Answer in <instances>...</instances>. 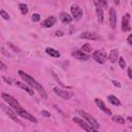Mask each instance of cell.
Masks as SVG:
<instances>
[{"label":"cell","instance_id":"obj_1","mask_svg":"<svg viewBox=\"0 0 132 132\" xmlns=\"http://www.w3.org/2000/svg\"><path fill=\"white\" fill-rule=\"evenodd\" d=\"M1 98L7 103V105H8L9 107H11V108L15 111V113H16L18 116H20V117H22L23 119H26V120H28V121L34 123V124L37 123V119H36L35 117H33L30 112H28V111L19 103V101H18L14 97H12V96L9 95V94L2 93V94H1Z\"/></svg>","mask_w":132,"mask_h":132},{"label":"cell","instance_id":"obj_2","mask_svg":"<svg viewBox=\"0 0 132 132\" xmlns=\"http://www.w3.org/2000/svg\"><path fill=\"white\" fill-rule=\"evenodd\" d=\"M19 75L22 77V79L25 81V84H27V85H28L29 87H31L32 89L38 91V93L40 94L41 98L47 99V94H46L44 88H43L35 78H33L31 75H29L28 73H26V72L23 71V70H19Z\"/></svg>","mask_w":132,"mask_h":132},{"label":"cell","instance_id":"obj_3","mask_svg":"<svg viewBox=\"0 0 132 132\" xmlns=\"http://www.w3.org/2000/svg\"><path fill=\"white\" fill-rule=\"evenodd\" d=\"M77 112L80 114V116H82V118L86 120V122L89 124V125H91L93 128H95V129H99L100 128V125H99V123H98V121L92 116V114H90L89 112H87V111H85V110H77Z\"/></svg>","mask_w":132,"mask_h":132},{"label":"cell","instance_id":"obj_4","mask_svg":"<svg viewBox=\"0 0 132 132\" xmlns=\"http://www.w3.org/2000/svg\"><path fill=\"white\" fill-rule=\"evenodd\" d=\"M72 120H73V122L76 123L79 127H81L86 132H98L97 129L93 128V127H92L91 125H89L86 121H84L82 119H80V118H78V117H74Z\"/></svg>","mask_w":132,"mask_h":132},{"label":"cell","instance_id":"obj_5","mask_svg":"<svg viewBox=\"0 0 132 132\" xmlns=\"http://www.w3.org/2000/svg\"><path fill=\"white\" fill-rule=\"evenodd\" d=\"M70 11H71V16H72V19H74V20H76V21L80 20L81 16H82V14H84L82 9H81L80 6L77 5V4H72L71 7H70Z\"/></svg>","mask_w":132,"mask_h":132},{"label":"cell","instance_id":"obj_6","mask_svg":"<svg viewBox=\"0 0 132 132\" xmlns=\"http://www.w3.org/2000/svg\"><path fill=\"white\" fill-rule=\"evenodd\" d=\"M0 106H1V108L8 114V117H9L12 121H14V122H16V123H19V124H22V122L19 120V118H18L15 111H14L11 107H9L8 105H5V104H0Z\"/></svg>","mask_w":132,"mask_h":132},{"label":"cell","instance_id":"obj_7","mask_svg":"<svg viewBox=\"0 0 132 132\" xmlns=\"http://www.w3.org/2000/svg\"><path fill=\"white\" fill-rule=\"evenodd\" d=\"M54 93L56 95H58L59 97H61L62 99H65V100H69L72 97V93H70L69 91H66L65 89H61L59 87L54 88Z\"/></svg>","mask_w":132,"mask_h":132},{"label":"cell","instance_id":"obj_8","mask_svg":"<svg viewBox=\"0 0 132 132\" xmlns=\"http://www.w3.org/2000/svg\"><path fill=\"white\" fill-rule=\"evenodd\" d=\"M92 58L96 62H98L99 64H104L106 62V60H107V56L103 52H101V51H95L92 54Z\"/></svg>","mask_w":132,"mask_h":132},{"label":"cell","instance_id":"obj_9","mask_svg":"<svg viewBox=\"0 0 132 132\" xmlns=\"http://www.w3.org/2000/svg\"><path fill=\"white\" fill-rule=\"evenodd\" d=\"M130 30H131V26H130V14L127 12L122 18V31L129 32Z\"/></svg>","mask_w":132,"mask_h":132},{"label":"cell","instance_id":"obj_10","mask_svg":"<svg viewBox=\"0 0 132 132\" xmlns=\"http://www.w3.org/2000/svg\"><path fill=\"white\" fill-rule=\"evenodd\" d=\"M79 38H82V39H87V40H98L100 39L99 35L95 32H90V31H86V32H82L80 35H79Z\"/></svg>","mask_w":132,"mask_h":132},{"label":"cell","instance_id":"obj_11","mask_svg":"<svg viewBox=\"0 0 132 132\" xmlns=\"http://www.w3.org/2000/svg\"><path fill=\"white\" fill-rule=\"evenodd\" d=\"M94 101H95V104L99 107L100 110H102L104 113H106V114H108V116H111V111H110V109H109L108 107H106V105L104 104V102H103L101 99H99V98H95Z\"/></svg>","mask_w":132,"mask_h":132},{"label":"cell","instance_id":"obj_12","mask_svg":"<svg viewBox=\"0 0 132 132\" xmlns=\"http://www.w3.org/2000/svg\"><path fill=\"white\" fill-rule=\"evenodd\" d=\"M109 25L112 29H114L117 26V11L113 7L109 8Z\"/></svg>","mask_w":132,"mask_h":132},{"label":"cell","instance_id":"obj_13","mask_svg":"<svg viewBox=\"0 0 132 132\" xmlns=\"http://www.w3.org/2000/svg\"><path fill=\"white\" fill-rule=\"evenodd\" d=\"M56 22H57V19H56V16H54V15H51V16H48V18H46L43 22H41V27H43V28H52L55 24H56Z\"/></svg>","mask_w":132,"mask_h":132},{"label":"cell","instance_id":"obj_14","mask_svg":"<svg viewBox=\"0 0 132 132\" xmlns=\"http://www.w3.org/2000/svg\"><path fill=\"white\" fill-rule=\"evenodd\" d=\"M15 85H16L19 88H21L22 90L26 91L30 96H34V91H33V89H32L31 87H29L27 84H25V82H23V81H15Z\"/></svg>","mask_w":132,"mask_h":132},{"label":"cell","instance_id":"obj_15","mask_svg":"<svg viewBox=\"0 0 132 132\" xmlns=\"http://www.w3.org/2000/svg\"><path fill=\"white\" fill-rule=\"evenodd\" d=\"M94 4H95V6H96V15H97V20H98V22L100 23V24H103V9H102V7L101 6H99L98 4H97V1H94Z\"/></svg>","mask_w":132,"mask_h":132},{"label":"cell","instance_id":"obj_16","mask_svg":"<svg viewBox=\"0 0 132 132\" xmlns=\"http://www.w3.org/2000/svg\"><path fill=\"white\" fill-rule=\"evenodd\" d=\"M72 56H73L75 59L80 60V61H87V60L90 58L88 54H85V53H82L81 51H75V52H73V53H72Z\"/></svg>","mask_w":132,"mask_h":132},{"label":"cell","instance_id":"obj_17","mask_svg":"<svg viewBox=\"0 0 132 132\" xmlns=\"http://www.w3.org/2000/svg\"><path fill=\"white\" fill-rule=\"evenodd\" d=\"M72 16L70 14H68L67 12H61L60 13V21L63 24H70L72 22Z\"/></svg>","mask_w":132,"mask_h":132},{"label":"cell","instance_id":"obj_18","mask_svg":"<svg viewBox=\"0 0 132 132\" xmlns=\"http://www.w3.org/2000/svg\"><path fill=\"white\" fill-rule=\"evenodd\" d=\"M108 60L111 62V63H116L118 60H119V51L118 50H111L110 53H109V56H108Z\"/></svg>","mask_w":132,"mask_h":132},{"label":"cell","instance_id":"obj_19","mask_svg":"<svg viewBox=\"0 0 132 132\" xmlns=\"http://www.w3.org/2000/svg\"><path fill=\"white\" fill-rule=\"evenodd\" d=\"M45 53L47 55H50L51 57H53V58H59L61 56L60 53H59V51L58 50H55L53 47H46L45 48Z\"/></svg>","mask_w":132,"mask_h":132},{"label":"cell","instance_id":"obj_20","mask_svg":"<svg viewBox=\"0 0 132 132\" xmlns=\"http://www.w3.org/2000/svg\"><path fill=\"white\" fill-rule=\"evenodd\" d=\"M107 100H108V102H110L112 105H117V106L121 105V101L119 100V98L116 97V96H113V95H108V96H107Z\"/></svg>","mask_w":132,"mask_h":132},{"label":"cell","instance_id":"obj_21","mask_svg":"<svg viewBox=\"0 0 132 132\" xmlns=\"http://www.w3.org/2000/svg\"><path fill=\"white\" fill-rule=\"evenodd\" d=\"M112 121L117 124H120V125L125 124V119L122 116H112Z\"/></svg>","mask_w":132,"mask_h":132},{"label":"cell","instance_id":"obj_22","mask_svg":"<svg viewBox=\"0 0 132 132\" xmlns=\"http://www.w3.org/2000/svg\"><path fill=\"white\" fill-rule=\"evenodd\" d=\"M19 8H20V11H21L22 14H27L28 11H29L28 5L25 4V3H20V4H19Z\"/></svg>","mask_w":132,"mask_h":132},{"label":"cell","instance_id":"obj_23","mask_svg":"<svg viewBox=\"0 0 132 132\" xmlns=\"http://www.w3.org/2000/svg\"><path fill=\"white\" fill-rule=\"evenodd\" d=\"M91 51H92V48H91V45L89 43H85L81 45V52L82 53L87 54V53H91Z\"/></svg>","mask_w":132,"mask_h":132},{"label":"cell","instance_id":"obj_24","mask_svg":"<svg viewBox=\"0 0 132 132\" xmlns=\"http://www.w3.org/2000/svg\"><path fill=\"white\" fill-rule=\"evenodd\" d=\"M0 15H1L4 20H6V21H8V20H9V14H8L4 9H1V10H0Z\"/></svg>","mask_w":132,"mask_h":132},{"label":"cell","instance_id":"obj_25","mask_svg":"<svg viewBox=\"0 0 132 132\" xmlns=\"http://www.w3.org/2000/svg\"><path fill=\"white\" fill-rule=\"evenodd\" d=\"M119 64H120V67H121L122 69H124V68L126 67V62H125L124 58H122V57H119Z\"/></svg>","mask_w":132,"mask_h":132},{"label":"cell","instance_id":"obj_26","mask_svg":"<svg viewBox=\"0 0 132 132\" xmlns=\"http://www.w3.org/2000/svg\"><path fill=\"white\" fill-rule=\"evenodd\" d=\"M32 21L33 22H39L40 21V14L39 13H33L32 14Z\"/></svg>","mask_w":132,"mask_h":132},{"label":"cell","instance_id":"obj_27","mask_svg":"<svg viewBox=\"0 0 132 132\" xmlns=\"http://www.w3.org/2000/svg\"><path fill=\"white\" fill-rule=\"evenodd\" d=\"M8 46H9V47H10V48H11L13 52H20V50H19V48H18L15 45H13L11 42H8Z\"/></svg>","mask_w":132,"mask_h":132},{"label":"cell","instance_id":"obj_28","mask_svg":"<svg viewBox=\"0 0 132 132\" xmlns=\"http://www.w3.org/2000/svg\"><path fill=\"white\" fill-rule=\"evenodd\" d=\"M41 114L44 116L45 118H50L51 117V113L48 111H46V110H41Z\"/></svg>","mask_w":132,"mask_h":132},{"label":"cell","instance_id":"obj_29","mask_svg":"<svg viewBox=\"0 0 132 132\" xmlns=\"http://www.w3.org/2000/svg\"><path fill=\"white\" fill-rule=\"evenodd\" d=\"M6 69H7L6 65H5L2 61H0V70H6Z\"/></svg>","mask_w":132,"mask_h":132},{"label":"cell","instance_id":"obj_30","mask_svg":"<svg viewBox=\"0 0 132 132\" xmlns=\"http://www.w3.org/2000/svg\"><path fill=\"white\" fill-rule=\"evenodd\" d=\"M127 42H128V44H129V45H131V44H132V35H131V34L128 36V38H127Z\"/></svg>","mask_w":132,"mask_h":132},{"label":"cell","instance_id":"obj_31","mask_svg":"<svg viewBox=\"0 0 132 132\" xmlns=\"http://www.w3.org/2000/svg\"><path fill=\"white\" fill-rule=\"evenodd\" d=\"M55 35H56V36H63L64 33H63V31H60V30H59V31H56V32H55Z\"/></svg>","mask_w":132,"mask_h":132},{"label":"cell","instance_id":"obj_32","mask_svg":"<svg viewBox=\"0 0 132 132\" xmlns=\"http://www.w3.org/2000/svg\"><path fill=\"white\" fill-rule=\"evenodd\" d=\"M2 78H3V80H5V81H6V82H7L8 85H11V84H12V82H11V80H10V79H8L7 77H5V76H3Z\"/></svg>","mask_w":132,"mask_h":132},{"label":"cell","instance_id":"obj_33","mask_svg":"<svg viewBox=\"0 0 132 132\" xmlns=\"http://www.w3.org/2000/svg\"><path fill=\"white\" fill-rule=\"evenodd\" d=\"M128 77H129V78H132V74H131V68H130V67L128 68Z\"/></svg>","mask_w":132,"mask_h":132},{"label":"cell","instance_id":"obj_34","mask_svg":"<svg viewBox=\"0 0 132 132\" xmlns=\"http://www.w3.org/2000/svg\"><path fill=\"white\" fill-rule=\"evenodd\" d=\"M112 84H113V86H117V87H121V85L119 84V81H117V80H112Z\"/></svg>","mask_w":132,"mask_h":132}]
</instances>
